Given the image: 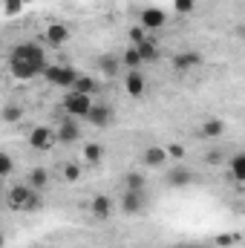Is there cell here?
<instances>
[{
    "label": "cell",
    "mask_w": 245,
    "mask_h": 248,
    "mask_svg": "<svg viewBox=\"0 0 245 248\" xmlns=\"http://www.w3.org/2000/svg\"><path fill=\"white\" fill-rule=\"evenodd\" d=\"M202 63V55L199 52H182V55H176L173 58V69H179V72H187V69H193V66H199Z\"/></svg>",
    "instance_id": "cell-15"
},
{
    "label": "cell",
    "mask_w": 245,
    "mask_h": 248,
    "mask_svg": "<svg viewBox=\"0 0 245 248\" xmlns=\"http://www.w3.org/2000/svg\"><path fill=\"white\" fill-rule=\"evenodd\" d=\"M165 153H168V159H182L184 147H182V144H168V147H165Z\"/></svg>",
    "instance_id": "cell-32"
},
{
    "label": "cell",
    "mask_w": 245,
    "mask_h": 248,
    "mask_svg": "<svg viewBox=\"0 0 245 248\" xmlns=\"http://www.w3.org/2000/svg\"><path fill=\"white\" fill-rule=\"evenodd\" d=\"M52 87H72V81L78 78V72L72 69V66H63V63H55V66H44V72H41Z\"/></svg>",
    "instance_id": "cell-4"
},
{
    "label": "cell",
    "mask_w": 245,
    "mask_h": 248,
    "mask_svg": "<svg viewBox=\"0 0 245 248\" xmlns=\"http://www.w3.org/2000/svg\"><path fill=\"white\" fill-rule=\"evenodd\" d=\"M165 23H168V15H165L162 9L147 6V9H141V15H138V26H141L144 32H159Z\"/></svg>",
    "instance_id": "cell-6"
},
{
    "label": "cell",
    "mask_w": 245,
    "mask_h": 248,
    "mask_svg": "<svg viewBox=\"0 0 245 248\" xmlns=\"http://www.w3.org/2000/svg\"><path fill=\"white\" fill-rule=\"evenodd\" d=\"M90 107H92V95L69 93V95L63 98V113H66L69 119H81V122H84V116L90 113Z\"/></svg>",
    "instance_id": "cell-3"
},
{
    "label": "cell",
    "mask_w": 245,
    "mask_h": 248,
    "mask_svg": "<svg viewBox=\"0 0 245 248\" xmlns=\"http://www.w3.org/2000/svg\"><path fill=\"white\" fill-rule=\"evenodd\" d=\"M90 214H92V219H98V222L113 219V199H110L107 193L92 196V202H90Z\"/></svg>",
    "instance_id": "cell-8"
},
{
    "label": "cell",
    "mask_w": 245,
    "mask_h": 248,
    "mask_svg": "<svg viewBox=\"0 0 245 248\" xmlns=\"http://www.w3.org/2000/svg\"><path fill=\"white\" fill-rule=\"evenodd\" d=\"M26 185L41 193L44 187L49 185V170H46V168H32V170H29V176H26Z\"/></svg>",
    "instance_id": "cell-14"
},
{
    "label": "cell",
    "mask_w": 245,
    "mask_h": 248,
    "mask_svg": "<svg viewBox=\"0 0 245 248\" xmlns=\"http://www.w3.org/2000/svg\"><path fill=\"white\" fill-rule=\"evenodd\" d=\"M84 122L92 124V127H98V130L113 127V122H116V110L107 107V104H95V101H92V107H90V113L84 116Z\"/></svg>",
    "instance_id": "cell-5"
},
{
    "label": "cell",
    "mask_w": 245,
    "mask_h": 248,
    "mask_svg": "<svg viewBox=\"0 0 245 248\" xmlns=\"http://www.w3.org/2000/svg\"><path fill=\"white\" fill-rule=\"evenodd\" d=\"M29 144H32L35 150H52V144H55V133H52L49 127H35V130L29 133Z\"/></svg>",
    "instance_id": "cell-9"
},
{
    "label": "cell",
    "mask_w": 245,
    "mask_h": 248,
    "mask_svg": "<svg viewBox=\"0 0 245 248\" xmlns=\"http://www.w3.org/2000/svg\"><path fill=\"white\" fill-rule=\"evenodd\" d=\"M165 182H168L170 187H187V185H193V170L184 168V165H176L173 170H168Z\"/></svg>",
    "instance_id": "cell-11"
},
{
    "label": "cell",
    "mask_w": 245,
    "mask_h": 248,
    "mask_svg": "<svg viewBox=\"0 0 245 248\" xmlns=\"http://www.w3.org/2000/svg\"><path fill=\"white\" fill-rule=\"evenodd\" d=\"M0 116H3V122L6 124H17L20 119H23V107H20V104H6Z\"/></svg>",
    "instance_id": "cell-25"
},
{
    "label": "cell",
    "mask_w": 245,
    "mask_h": 248,
    "mask_svg": "<svg viewBox=\"0 0 245 248\" xmlns=\"http://www.w3.org/2000/svg\"><path fill=\"white\" fill-rule=\"evenodd\" d=\"M3 196H6V190H3V179H0V199H3Z\"/></svg>",
    "instance_id": "cell-34"
},
{
    "label": "cell",
    "mask_w": 245,
    "mask_h": 248,
    "mask_svg": "<svg viewBox=\"0 0 245 248\" xmlns=\"http://www.w3.org/2000/svg\"><path fill=\"white\" fill-rule=\"evenodd\" d=\"M9 58H29V61H46V55H44V49L38 46V44H17L15 49H12V55Z\"/></svg>",
    "instance_id": "cell-13"
},
{
    "label": "cell",
    "mask_w": 245,
    "mask_h": 248,
    "mask_svg": "<svg viewBox=\"0 0 245 248\" xmlns=\"http://www.w3.org/2000/svg\"><path fill=\"white\" fill-rule=\"evenodd\" d=\"M144 205H147L144 190H124L122 193V211L127 217H138L144 211Z\"/></svg>",
    "instance_id": "cell-7"
},
{
    "label": "cell",
    "mask_w": 245,
    "mask_h": 248,
    "mask_svg": "<svg viewBox=\"0 0 245 248\" xmlns=\"http://www.w3.org/2000/svg\"><path fill=\"white\" fill-rule=\"evenodd\" d=\"M6 202L12 211H35L41 208V193L32 190L29 185H15L6 190Z\"/></svg>",
    "instance_id": "cell-1"
},
{
    "label": "cell",
    "mask_w": 245,
    "mask_h": 248,
    "mask_svg": "<svg viewBox=\"0 0 245 248\" xmlns=\"http://www.w3.org/2000/svg\"><path fill=\"white\" fill-rule=\"evenodd\" d=\"M136 52H138L141 63H144V61H156V58H159V46H156V41H153V38L141 41V44L136 46Z\"/></svg>",
    "instance_id": "cell-18"
},
{
    "label": "cell",
    "mask_w": 245,
    "mask_h": 248,
    "mask_svg": "<svg viewBox=\"0 0 245 248\" xmlns=\"http://www.w3.org/2000/svg\"><path fill=\"white\" fill-rule=\"evenodd\" d=\"M46 41L52 44V46H61L69 41V29L63 26V23H49L46 26Z\"/></svg>",
    "instance_id": "cell-17"
},
{
    "label": "cell",
    "mask_w": 245,
    "mask_h": 248,
    "mask_svg": "<svg viewBox=\"0 0 245 248\" xmlns=\"http://www.w3.org/2000/svg\"><path fill=\"white\" fill-rule=\"evenodd\" d=\"M122 63L127 66V69H138V66H141V58H138L136 46H127V52L122 55Z\"/></svg>",
    "instance_id": "cell-26"
},
{
    "label": "cell",
    "mask_w": 245,
    "mask_h": 248,
    "mask_svg": "<svg viewBox=\"0 0 245 248\" xmlns=\"http://www.w3.org/2000/svg\"><path fill=\"white\" fill-rule=\"evenodd\" d=\"M78 139H81V124H75V119H63L61 127H58V133H55V141L72 144V141H78Z\"/></svg>",
    "instance_id": "cell-10"
},
{
    "label": "cell",
    "mask_w": 245,
    "mask_h": 248,
    "mask_svg": "<svg viewBox=\"0 0 245 248\" xmlns=\"http://www.w3.org/2000/svg\"><path fill=\"white\" fill-rule=\"evenodd\" d=\"M144 165L147 168H162L165 162H168V153H165V147H159V144H153V147H147L144 150Z\"/></svg>",
    "instance_id": "cell-16"
},
{
    "label": "cell",
    "mask_w": 245,
    "mask_h": 248,
    "mask_svg": "<svg viewBox=\"0 0 245 248\" xmlns=\"http://www.w3.org/2000/svg\"><path fill=\"white\" fill-rule=\"evenodd\" d=\"M3 12L6 15H20L23 12V0H3Z\"/></svg>",
    "instance_id": "cell-30"
},
{
    "label": "cell",
    "mask_w": 245,
    "mask_h": 248,
    "mask_svg": "<svg viewBox=\"0 0 245 248\" xmlns=\"http://www.w3.org/2000/svg\"><path fill=\"white\" fill-rule=\"evenodd\" d=\"M228 170H231L234 182H245V156H243V153H234V156H231Z\"/></svg>",
    "instance_id": "cell-22"
},
{
    "label": "cell",
    "mask_w": 245,
    "mask_h": 248,
    "mask_svg": "<svg viewBox=\"0 0 245 248\" xmlns=\"http://www.w3.org/2000/svg\"><path fill=\"white\" fill-rule=\"evenodd\" d=\"M173 9H176V12H182V15H187V12H193V9H196V0H173Z\"/></svg>",
    "instance_id": "cell-31"
},
{
    "label": "cell",
    "mask_w": 245,
    "mask_h": 248,
    "mask_svg": "<svg viewBox=\"0 0 245 248\" xmlns=\"http://www.w3.org/2000/svg\"><path fill=\"white\" fill-rule=\"evenodd\" d=\"M144 87H147L144 75H141L138 69H127V78H124V90H127V95H130V98H138V95L144 93Z\"/></svg>",
    "instance_id": "cell-12"
},
{
    "label": "cell",
    "mask_w": 245,
    "mask_h": 248,
    "mask_svg": "<svg viewBox=\"0 0 245 248\" xmlns=\"http://www.w3.org/2000/svg\"><path fill=\"white\" fill-rule=\"evenodd\" d=\"M72 93H84V95H92L95 93V78H90V75H78L75 81H72V87H69Z\"/></svg>",
    "instance_id": "cell-23"
},
{
    "label": "cell",
    "mask_w": 245,
    "mask_h": 248,
    "mask_svg": "<svg viewBox=\"0 0 245 248\" xmlns=\"http://www.w3.org/2000/svg\"><path fill=\"white\" fill-rule=\"evenodd\" d=\"M101 159H104V144H98V141L84 144V162L87 165H98Z\"/></svg>",
    "instance_id": "cell-21"
},
{
    "label": "cell",
    "mask_w": 245,
    "mask_h": 248,
    "mask_svg": "<svg viewBox=\"0 0 245 248\" xmlns=\"http://www.w3.org/2000/svg\"><path fill=\"white\" fill-rule=\"evenodd\" d=\"M44 66H46V61L9 58V72H12V78H17V81H29V78H35V75H41V72H44Z\"/></svg>",
    "instance_id": "cell-2"
},
{
    "label": "cell",
    "mask_w": 245,
    "mask_h": 248,
    "mask_svg": "<svg viewBox=\"0 0 245 248\" xmlns=\"http://www.w3.org/2000/svg\"><path fill=\"white\" fill-rule=\"evenodd\" d=\"M12 173H15V159L9 153H0V179H6Z\"/></svg>",
    "instance_id": "cell-27"
},
{
    "label": "cell",
    "mask_w": 245,
    "mask_h": 248,
    "mask_svg": "<svg viewBox=\"0 0 245 248\" xmlns=\"http://www.w3.org/2000/svg\"><path fill=\"white\" fill-rule=\"evenodd\" d=\"M23 3H29V0H23Z\"/></svg>",
    "instance_id": "cell-35"
},
{
    "label": "cell",
    "mask_w": 245,
    "mask_h": 248,
    "mask_svg": "<svg viewBox=\"0 0 245 248\" xmlns=\"http://www.w3.org/2000/svg\"><path fill=\"white\" fill-rule=\"evenodd\" d=\"M98 66H101V72H104L107 78H116L119 69H122V58H119V55H101Z\"/></svg>",
    "instance_id": "cell-20"
},
{
    "label": "cell",
    "mask_w": 245,
    "mask_h": 248,
    "mask_svg": "<svg viewBox=\"0 0 245 248\" xmlns=\"http://www.w3.org/2000/svg\"><path fill=\"white\" fill-rule=\"evenodd\" d=\"M141 41H147V32H144L141 26H133V29H130V46H138Z\"/></svg>",
    "instance_id": "cell-28"
},
{
    "label": "cell",
    "mask_w": 245,
    "mask_h": 248,
    "mask_svg": "<svg viewBox=\"0 0 245 248\" xmlns=\"http://www.w3.org/2000/svg\"><path fill=\"white\" fill-rule=\"evenodd\" d=\"M144 173H138V170H130L127 176H124V190H144Z\"/></svg>",
    "instance_id": "cell-24"
},
{
    "label": "cell",
    "mask_w": 245,
    "mask_h": 248,
    "mask_svg": "<svg viewBox=\"0 0 245 248\" xmlns=\"http://www.w3.org/2000/svg\"><path fill=\"white\" fill-rule=\"evenodd\" d=\"M173 248H193V246H187V243H176Z\"/></svg>",
    "instance_id": "cell-33"
},
{
    "label": "cell",
    "mask_w": 245,
    "mask_h": 248,
    "mask_svg": "<svg viewBox=\"0 0 245 248\" xmlns=\"http://www.w3.org/2000/svg\"><path fill=\"white\" fill-rule=\"evenodd\" d=\"M63 179L78 182V179H81V168H78V165H72V162H69V165H63Z\"/></svg>",
    "instance_id": "cell-29"
},
{
    "label": "cell",
    "mask_w": 245,
    "mask_h": 248,
    "mask_svg": "<svg viewBox=\"0 0 245 248\" xmlns=\"http://www.w3.org/2000/svg\"><path fill=\"white\" fill-rule=\"evenodd\" d=\"M199 133L208 136V139H219V136H225V122L222 119H208V122L199 127Z\"/></svg>",
    "instance_id": "cell-19"
}]
</instances>
